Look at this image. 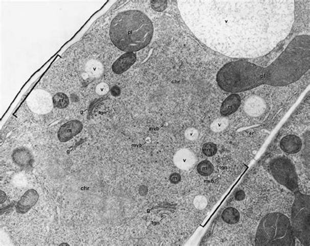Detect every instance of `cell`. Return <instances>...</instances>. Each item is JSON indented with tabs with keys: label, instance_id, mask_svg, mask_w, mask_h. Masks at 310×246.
I'll use <instances>...</instances> for the list:
<instances>
[{
	"label": "cell",
	"instance_id": "1",
	"mask_svg": "<svg viewBox=\"0 0 310 246\" xmlns=\"http://www.w3.org/2000/svg\"><path fill=\"white\" fill-rule=\"evenodd\" d=\"M181 15L198 38L231 57L267 54L288 36L291 1H181Z\"/></svg>",
	"mask_w": 310,
	"mask_h": 246
},
{
	"label": "cell",
	"instance_id": "2",
	"mask_svg": "<svg viewBox=\"0 0 310 246\" xmlns=\"http://www.w3.org/2000/svg\"><path fill=\"white\" fill-rule=\"evenodd\" d=\"M310 68L309 35H300L270 66L261 67L246 61L226 64L217 75L224 91L239 93L261 85L285 87L297 82Z\"/></svg>",
	"mask_w": 310,
	"mask_h": 246
},
{
	"label": "cell",
	"instance_id": "3",
	"mask_svg": "<svg viewBox=\"0 0 310 246\" xmlns=\"http://www.w3.org/2000/svg\"><path fill=\"white\" fill-rule=\"evenodd\" d=\"M153 26L148 16L139 11L121 12L111 22L110 38L120 50L133 53L151 42Z\"/></svg>",
	"mask_w": 310,
	"mask_h": 246
},
{
	"label": "cell",
	"instance_id": "4",
	"mask_svg": "<svg viewBox=\"0 0 310 246\" xmlns=\"http://www.w3.org/2000/svg\"><path fill=\"white\" fill-rule=\"evenodd\" d=\"M256 245H295L290 219L281 213H271L263 217L256 231Z\"/></svg>",
	"mask_w": 310,
	"mask_h": 246
},
{
	"label": "cell",
	"instance_id": "5",
	"mask_svg": "<svg viewBox=\"0 0 310 246\" xmlns=\"http://www.w3.org/2000/svg\"><path fill=\"white\" fill-rule=\"evenodd\" d=\"M291 220L294 233L303 244L309 245V196L304 195L299 191L295 192Z\"/></svg>",
	"mask_w": 310,
	"mask_h": 246
},
{
	"label": "cell",
	"instance_id": "6",
	"mask_svg": "<svg viewBox=\"0 0 310 246\" xmlns=\"http://www.w3.org/2000/svg\"><path fill=\"white\" fill-rule=\"evenodd\" d=\"M269 170L277 182L290 191H298V178L295 166L286 157H278L270 162Z\"/></svg>",
	"mask_w": 310,
	"mask_h": 246
},
{
	"label": "cell",
	"instance_id": "7",
	"mask_svg": "<svg viewBox=\"0 0 310 246\" xmlns=\"http://www.w3.org/2000/svg\"><path fill=\"white\" fill-rule=\"evenodd\" d=\"M83 129L82 122L72 120L64 123L58 132V138L61 142H67L80 133Z\"/></svg>",
	"mask_w": 310,
	"mask_h": 246
},
{
	"label": "cell",
	"instance_id": "8",
	"mask_svg": "<svg viewBox=\"0 0 310 246\" xmlns=\"http://www.w3.org/2000/svg\"><path fill=\"white\" fill-rule=\"evenodd\" d=\"M39 197L38 192L36 190H28L18 202L16 206L17 212L20 214H25L29 212L30 210L36 205Z\"/></svg>",
	"mask_w": 310,
	"mask_h": 246
},
{
	"label": "cell",
	"instance_id": "9",
	"mask_svg": "<svg viewBox=\"0 0 310 246\" xmlns=\"http://www.w3.org/2000/svg\"><path fill=\"white\" fill-rule=\"evenodd\" d=\"M265 110V102L260 97L251 96L245 102L244 111L253 117H257L263 114Z\"/></svg>",
	"mask_w": 310,
	"mask_h": 246
},
{
	"label": "cell",
	"instance_id": "10",
	"mask_svg": "<svg viewBox=\"0 0 310 246\" xmlns=\"http://www.w3.org/2000/svg\"><path fill=\"white\" fill-rule=\"evenodd\" d=\"M12 160L16 165L27 168L32 165L34 157L30 150L26 148H17L12 153Z\"/></svg>",
	"mask_w": 310,
	"mask_h": 246
},
{
	"label": "cell",
	"instance_id": "11",
	"mask_svg": "<svg viewBox=\"0 0 310 246\" xmlns=\"http://www.w3.org/2000/svg\"><path fill=\"white\" fill-rule=\"evenodd\" d=\"M302 146L301 139L293 134L283 137L280 141L281 150L288 154H295L299 152Z\"/></svg>",
	"mask_w": 310,
	"mask_h": 246
},
{
	"label": "cell",
	"instance_id": "12",
	"mask_svg": "<svg viewBox=\"0 0 310 246\" xmlns=\"http://www.w3.org/2000/svg\"><path fill=\"white\" fill-rule=\"evenodd\" d=\"M136 56L133 53H127L118 58L113 64L112 69L116 74H121L127 71L135 63Z\"/></svg>",
	"mask_w": 310,
	"mask_h": 246
},
{
	"label": "cell",
	"instance_id": "13",
	"mask_svg": "<svg viewBox=\"0 0 310 246\" xmlns=\"http://www.w3.org/2000/svg\"><path fill=\"white\" fill-rule=\"evenodd\" d=\"M195 155L188 150H179L174 157L175 164L183 170L191 168L195 164Z\"/></svg>",
	"mask_w": 310,
	"mask_h": 246
},
{
	"label": "cell",
	"instance_id": "14",
	"mask_svg": "<svg viewBox=\"0 0 310 246\" xmlns=\"http://www.w3.org/2000/svg\"><path fill=\"white\" fill-rule=\"evenodd\" d=\"M241 104V97L239 94L234 93L230 95L223 102L221 108V113L223 116L233 114L239 110Z\"/></svg>",
	"mask_w": 310,
	"mask_h": 246
},
{
	"label": "cell",
	"instance_id": "15",
	"mask_svg": "<svg viewBox=\"0 0 310 246\" xmlns=\"http://www.w3.org/2000/svg\"><path fill=\"white\" fill-rule=\"evenodd\" d=\"M32 110L37 113H46L52 108V102L49 97L43 96L38 99L32 100L29 102Z\"/></svg>",
	"mask_w": 310,
	"mask_h": 246
},
{
	"label": "cell",
	"instance_id": "16",
	"mask_svg": "<svg viewBox=\"0 0 310 246\" xmlns=\"http://www.w3.org/2000/svg\"><path fill=\"white\" fill-rule=\"evenodd\" d=\"M240 217L239 211L232 207L226 208L222 213L223 221L230 225L236 224L239 222Z\"/></svg>",
	"mask_w": 310,
	"mask_h": 246
},
{
	"label": "cell",
	"instance_id": "17",
	"mask_svg": "<svg viewBox=\"0 0 310 246\" xmlns=\"http://www.w3.org/2000/svg\"><path fill=\"white\" fill-rule=\"evenodd\" d=\"M103 66H102L101 63L96 61V60H91V61L88 62L87 68H86V70H87L88 75L92 77V78H97V77L101 76L103 73Z\"/></svg>",
	"mask_w": 310,
	"mask_h": 246
},
{
	"label": "cell",
	"instance_id": "18",
	"mask_svg": "<svg viewBox=\"0 0 310 246\" xmlns=\"http://www.w3.org/2000/svg\"><path fill=\"white\" fill-rule=\"evenodd\" d=\"M53 104L56 108H66L69 105V100L66 94L62 93V92H58L53 96Z\"/></svg>",
	"mask_w": 310,
	"mask_h": 246
},
{
	"label": "cell",
	"instance_id": "19",
	"mask_svg": "<svg viewBox=\"0 0 310 246\" xmlns=\"http://www.w3.org/2000/svg\"><path fill=\"white\" fill-rule=\"evenodd\" d=\"M213 164L210 161H203L200 162L197 166V171L200 175L203 176H209L213 174Z\"/></svg>",
	"mask_w": 310,
	"mask_h": 246
},
{
	"label": "cell",
	"instance_id": "20",
	"mask_svg": "<svg viewBox=\"0 0 310 246\" xmlns=\"http://www.w3.org/2000/svg\"><path fill=\"white\" fill-rule=\"evenodd\" d=\"M228 120L225 119V118H221V119H216L212 122L211 129L214 132L223 131L228 127Z\"/></svg>",
	"mask_w": 310,
	"mask_h": 246
},
{
	"label": "cell",
	"instance_id": "21",
	"mask_svg": "<svg viewBox=\"0 0 310 246\" xmlns=\"http://www.w3.org/2000/svg\"><path fill=\"white\" fill-rule=\"evenodd\" d=\"M202 152L207 157H212L218 152V147L215 143L207 142L203 145Z\"/></svg>",
	"mask_w": 310,
	"mask_h": 246
},
{
	"label": "cell",
	"instance_id": "22",
	"mask_svg": "<svg viewBox=\"0 0 310 246\" xmlns=\"http://www.w3.org/2000/svg\"><path fill=\"white\" fill-rule=\"evenodd\" d=\"M194 204L196 208L199 209V210H202V209H204L206 207L207 205V200L205 196H196L194 200Z\"/></svg>",
	"mask_w": 310,
	"mask_h": 246
},
{
	"label": "cell",
	"instance_id": "23",
	"mask_svg": "<svg viewBox=\"0 0 310 246\" xmlns=\"http://www.w3.org/2000/svg\"><path fill=\"white\" fill-rule=\"evenodd\" d=\"M185 135L188 140H195L199 137V131L195 128H188L186 130Z\"/></svg>",
	"mask_w": 310,
	"mask_h": 246
},
{
	"label": "cell",
	"instance_id": "24",
	"mask_svg": "<svg viewBox=\"0 0 310 246\" xmlns=\"http://www.w3.org/2000/svg\"><path fill=\"white\" fill-rule=\"evenodd\" d=\"M153 8L155 10L158 11H161L164 10L165 7H166V2L165 1H153L151 4Z\"/></svg>",
	"mask_w": 310,
	"mask_h": 246
},
{
	"label": "cell",
	"instance_id": "25",
	"mask_svg": "<svg viewBox=\"0 0 310 246\" xmlns=\"http://www.w3.org/2000/svg\"><path fill=\"white\" fill-rule=\"evenodd\" d=\"M109 89L108 85L106 83H102L97 86L96 91L100 95H104L108 93Z\"/></svg>",
	"mask_w": 310,
	"mask_h": 246
},
{
	"label": "cell",
	"instance_id": "26",
	"mask_svg": "<svg viewBox=\"0 0 310 246\" xmlns=\"http://www.w3.org/2000/svg\"><path fill=\"white\" fill-rule=\"evenodd\" d=\"M181 180V176L177 173L172 174L170 177V182H171L172 183H173V184H177V183L180 182Z\"/></svg>",
	"mask_w": 310,
	"mask_h": 246
},
{
	"label": "cell",
	"instance_id": "27",
	"mask_svg": "<svg viewBox=\"0 0 310 246\" xmlns=\"http://www.w3.org/2000/svg\"><path fill=\"white\" fill-rule=\"evenodd\" d=\"M245 193L243 191H237L236 193V195H235V198L237 200V201H242L244 199Z\"/></svg>",
	"mask_w": 310,
	"mask_h": 246
}]
</instances>
